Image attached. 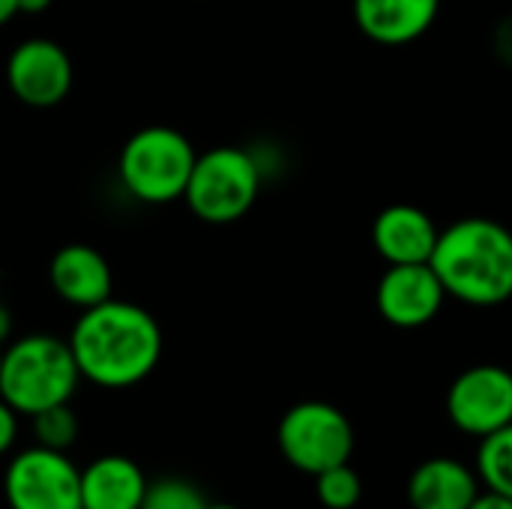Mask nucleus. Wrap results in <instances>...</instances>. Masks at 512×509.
Here are the masks:
<instances>
[{"label": "nucleus", "instance_id": "obj_1", "mask_svg": "<svg viewBox=\"0 0 512 509\" xmlns=\"http://www.w3.org/2000/svg\"><path fill=\"white\" fill-rule=\"evenodd\" d=\"M66 342L81 381L102 390L141 384L153 375L162 357V330L156 318L144 306L114 297L81 309Z\"/></svg>", "mask_w": 512, "mask_h": 509}, {"label": "nucleus", "instance_id": "obj_2", "mask_svg": "<svg viewBox=\"0 0 512 509\" xmlns=\"http://www.w3.org/2000/svg\"><path fill=\"white\" fill-rule=\"evenodd\" d=\"M432 270L447 297L495 309L512 300V231L489 216H465L441 228Z\"/></svg>", "mask_w": 512, "mask_h": 509}, {"label": "nucleus", "instance_id": "obj_3", "mask_svg": "<svg viewBox=\"0 0 512 509\" xmlns=\"http://www.w3.org/2000/svg\"><path fill=\"white\" fill-rule=\"evenodd\" d=\"M81 372L66 339L30 333L3 345L0 357V399L24 417L63 405L75 396Z\"/></svg>", "mask_w": 512, "mask_h": 509}, {"label": "nucleus", "instance_id": "obj_4", "mask_svg": "<svg viewBox=\"0 0 512 509\" xmlns=\"http://www.w3.org/2000/svg\"><path fill=\"white\" fill-rule=\"evenodd\" d=\"M195 159L198 150L180 129L153 123L129 135L120 147L117 177L135 201L171 204L183 198Z\"/></svg>", "mask_w": 512, "mask_h": 509}, {"label": "nucleus", "instance_id": "obj_5", "mask_svg": "<svg viewBox=\"0 0 512 509\" xmlns=\"http://www.w3.org/2000/svg\"><path fill=\"white\" fill-rule=\"evenodd\" d=\"M261 162L243 147H213L198 153L183 201L207 225H231L243 219L261 192Z\"/></svg>", "mask_w": 512, "mask_h": 509}, {"label": "nucleus", "instance_id": "obj_6", "mask_svg": "<svg viewBox=\"0 0 512 509\" xmlns=\"http://www.w3.org/2000/svg\"><path fill=\"white\" fill-rule=\"evenodd\" d=\"M276 444L291 468L318 477L327 468L351 462L354 426L336 405L309 399L285 411L276 429Z\"/></svg>", "mask_w": 512, "mask_h": 509}, {"label": "nucleus", "instance_id": "obj_7", "mask_svg": "<svg viewBox=\"0 0 512 509\" xmlns=\"http://www.w3.org/2000/svg\"><path fill=\"white\" fill-rule=\"evenodd\" d=\"M3 495L9 509H81V468L66 453L33 444L6 465Z\"/></svg>", "mask_w": 512, "mask_h": 509}, {"label": "nucleus", "instance_id": "obj_8", "mask_svg": "<svg viewBox=\"0 0 512 509\" xmlns=\"http://www.w3.org/2000/svg\"><path fill=\"white\" fill-rule=\"evenodd\" d=\"M450 423L471 435L486 438L512 423V372L495 363H480L456 375L447 390Z\"/></svg>", "mask_w": 512, "mask_h": 509}, {"label": "nucleus", "instance_id": "obj_9", "mask_svg": "<svg viewBox=\"0 0 512 509\" xmlns=\"http://www.w3.org/2000/svg\"><path fill=\"white\" fill-rule=\"evenodd\" d=\"M6 84L18 102L30 108H54L72 90V60L54 39H24L6 60Z\"/></svg>", "mask_w": 512, "mask_h": 509}, {"label": "nucleus", "instance_id": "obj_10", "mask_svg": "<svg viewBox=\"0 0 512 509\" xmlns=\"http://www.w3.org/2000/svg\"><path fill=\"white\" fill-rule=\"evenodd\" d=\"M447 303V291L432 264H387L375 288L378 315L399 330L432 324Z\"/></svg>", "mask_w": 512, "mask_h": 509}, {"label": "nucleus", "instance_id": "obj_11", "mask_svg": "<svg viewBox=\"0 0 512 509\" xmlns=\"http://www.w3.org/2000/svg\"><path fill=\"white\" fill-rule=\"evenodd\" d=\"M441 228L417 204H390L372 222V246L387 264H429Z\"/></svg>", "mask_w": 512, "mask_h": 509}, {"label": "nucleus", "instance_id": "obj_12", "mask_svg": "<svg viewBox=\"0 0 512 509\" xmlns=\"http://www.w3.org/2000/svg\"><path fill=\"white\" fill-rule=\"evenodd\" d=\"M441 15V0H354V21L366 39L402 48L423 39Z\"/></svg>", "mask_w": 512, "mask_h": 509}, {"label": "nucleus", "instance_id": "obj_13", "mask_svg": "<svg viewBox=\"0 0 512 509\" xmlns=\"http://www.w3.org/2000/svg\"><path fill=\"white\" fill-rule=\"evenodd\" d=\"M48 279L54 294L75 309H90L96 303H105L114 288V276L105 255L87 243L60 246L51 258Z\"/></svg>", "mask_w": 512, "mask_h": 509}, {"label": "nucleus", "instance_id": "obj_14", "mask_svg": "<svg viewBox=\"0 0 512 509\" xmlns=\"http://www.w3.org/2000/svg\"><path fill=\"white\" fill-rule=\"evenodd\" d=\"M480 495V477L450 456L426 459L408 477L411 509H468Z\"/></svg>", "mask_w": 512, "mask_h": 509}, {"label": "nucleus", "instance_id": "obj_15", "mask_svg": "<svg viewBox=\"0 0 512 509\" xmlns=\"http://www.w3.org/2000/svg\"><path fill=\"white\" fill-rule=\"evenodd\" d=\"M147 483L132 459L99 456L81 468V509H138Z\"/></svg>", "mask_w": 512, "mask_h": 509}, {"label": "nucleus", "instance_id": "obj_16", "mask_svg": "<svg viewBox=\"0 0 512 509\" xmlns=\"http://www.w3.org/2000/svg\"><path fill=\"white\" fill-rule=\"evenodd\" d=\"M477 477L489 492L512 501V423L480 438Z\"/></svg>", "mask_w": 512, "mask_h": 509}, {"label": "nucleus", "instance_id": "obj_17", "mask_svg": "<svg viewBox=\"0 0 512 509\" xmlns=\"http://www.w3.org/2000/svg\"><path fill=\"white\" fill-rule=\"evenodd\" d=\"M30 420H33V438L39 447L66 453L78 441V417L69 408V402L45 408V411L33 414Z\"/></svg>", "mask_w": 512, "mask_h": 509}, {"label": "nucleus", "instance_id": "obj_18", "mask_svg": "<svg viewBox=\"0 0 512 509\" xmlns=\"http://www.w3.org/2000/svg\"><path fill=\"white\" fill-rule=\"evenodd\" d=\"M315 492L327 509H354L363 498V480L351 468V462H345V465L321 471L315 477Z\"/></svg>", "mask_w": 512, "mask_h": 509}, {"label": "nucleus", "instance_id": "obj_19", "mask_svg": "<svg viewBox=\"0 0 512 509\" xmlns=\"http://www.w3.org/2000/svg\"><path fill=\"white\" fill-rule=\"evenodd\" d=\"M207 498L201 489L180 477H162L156 483H147L144 501L138 509H204Z\"/></svg>", "mask_w": 512, "mask_h": 509}, {"label": "nucleus", "instance_id": "obj_20", "mask_svg": "<svg viewBox=\"0 0 512 509\" xmlns=\"http://www.w3.org/2000/svg\"><path fill=\"white\" fill-rule=\"evenodd\" d=\"M18 438V414L0 399V456H6L15 447Z\"/></svg>", "mask_w": 512, "mask_h": 509}, {"label": "nucleus", "instance_id": "obj_21", "mask_svg": "<svg viewBox=\"0 0 512 509\" xmlns=\"http://www.w3.org/2000/svg\"><path fill=\"white\" fill-rule=\"evenodd\" d=\"M468 509H512V501L510 498L495 495V492H486V495H480Z\"/></svg>", "mask_w": 512, "mask_h": 509}, {"label": "nucleus", "instance_id": "obj_22", "mask_svg": "<svg viewBox=\"0 0 512 509\" xmlns=\"http://www.w3.org/2000/svg\"><path fill=\"white\" fill-rule=\"evenodd\" d=\"M54 0H18V15H39L51 6Z\"/></svg>", "mask_w": 512, "mask_h": 509}, {"label": "nucleus", "instance_id": "obj_23", "mask_svg": "<svg viewBox=\"0 0 512 509\" xmlns=\"http://www.w3.org/2000/svg\"><path fill=\"white\" fill-rule=\"evenodd\" d=\"M9 336H12V315H9V309L0 303V348L9 342Z\"/></svg>", "mask_w": 512, "mask_h": 509}, {"label": "nucleus", "instance_id": "obj_24", "mask_svg": "<svg viewBox=\"0 0 512 509\" xmlns=\"http://www.w3.org/2000/svg\"><path fill=\"white\" fill-rule=\"evenodd\" d=\"M18 15V0H0V27Z\"/></svg>", "mask_w": 512, "mask_h": 509}, {"label": "nucleus", "instance_id": "obj_25", "mask_svg": "<svg viewBox=\"0 0 512 509\" xmlns=\"http://www.w3.org/2000/svg\"><path fill=\"white\" fill-rule=\"evenodd\" d=\"M204 509H240V507H234V504H207Z\"/></svg>", "mask_w": 512, "mask_h": 509}, {"label": "nucleus", "instance_id": "obj_26", "mask_svg": "<svg viewBox=\"0 0 512 509\" xmlns=\"http://www.w3.org/2000/svg\"><path fill=\"white\" fill-rule=\"evenodd\" d=\"M0 357H3V348H0Z\"/></svg>", "mask_w": 512, "mask_h": 509}]
</instances>
